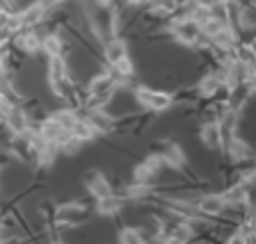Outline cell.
Returning <instances> with one entry per match:
<instances>
[{
    "mask_svg": "<svg viewBox=\"0 0 256 244\" xmlns=\"http://www.w3.org/2000/svg\"><path fill=\"white\" fill-rule=\"evenodd\" d=\"M133 98L138 101V105L142 107V110L154 112V114L167 112L176 103V96L172 94V91H160V89H154V87H146V85H135Z\"/></svg>",
    "mask_w": 256,
    "mask_h": 244,
    "instance_id": "obj_1",
    "label": "cell"
},
{
    "mask_svg": "<svg viewBox=\"0 0 256 244\" xmlns=\"http://www.w3.org/2000/svg\"><path fill=\"white\" fill-rule=\"evenodd\" d=\"M156 153L162 158V162H165L167 169H174V171H181L188 167V155H186V149H183L181 144L172 142V139H167V142H158V146H156Z\"/></svg>",
    "mask_w": 256,
    "mask_h": 244,
    "instance_id": "obj_2",
    "label": "cell"
},
{
    "mask_svg": "<svg viewBox=\"0 0 256 244\" xmlns=\"http://www.w3.org/2000/svg\"><path fill=\"white\" fill-rule=\"evenodd\" d=\"M2 126H5V130L10 135H23L32 128V121H30V117H28V112L21 107V103H16V105L7 107Z\"/></svg>",
    "mask_w": 256,
    "mask_h": 244,
    "instance_id": "obj_3",
    "label": "cell"
},
{
    "mask_svg": "<svg viewBox=\"0 0 256 244\" xmlns=\"http://www.w3.org/2000/svg\"><path fill=\"white\" fill-rule=\"evenodd\" d=\"M10 43L16 50H21L23 55L42 53V34L37 32V27H28V30L14 32V37H12Z\"/></svg>",
    "mask_w": 256,
    "mask_h": 244,
    "instance_id": "obj_4",
    "label": "cell"
},
{
    "mask_svg": "<svg viewBox=\"0 0 256 244\" xmlns=\"http://www.w3.org/2000/svg\"><path fill=\"white\" fill-rule=\"evenodd\" d=\"M194 206H197V210L206 219L222 217V215L226 213V201L222 199V192H208V194H202V197L194 201Z\"/></svg>",
    "mask_w": 256,
    "mask_h": 244,
    "instance_id": "obj_5",
    "label": "cell"
},
{
    "mask_svg": "<svg viewBox=\"0 0 256 244\" xmlns=\"http://www.w3.org/2000/svg\"><path fill=\"white\" fill-rule=\"evenodd\" d=\"M222 149H224V153L229 155L231 162H236V165H242V162H250L252 160V146L238 133L224 139Z\"/></svg>",
    "mask_w": 256,
    "mask_h": 244,
    "instance_id": "obj_6",
    "label": "cell"
},
{
    "mask_svg": "<svg viewBox=\"0 0 256 244\" xmlns=\"http://www.w3.org/2000/svg\"><path fill=\"white\" fill-rule=\"evenodd\" d=\"M82 181H85V187H87V192L92 194V199H101V197H108V194L114 192L110 178H108L103 171H98V169H90Z\"/></svg>",
    "mask_w": 256,
    "mask_h": 244,
    "instance_id": "obj_7",
    "label": "cell"
},
{
    "mask_svg": "<svg viewBox=\"0 0 256 244\" xmlns=\"http://www.w3.org/2000/svg\"><path fill=\"white\" fill-rule=\"evenodd\" d=\"M48 9L39 2V0H32L30 5H26L21 11H16L18 16V30H28V27H37L44 23Z\"/></svg>",
    "mask_w": 256,
    "mask_h": 244,
    "instance_id": "obj_8",
    "label": "cell"
},
{
    "mask_svg": "<svg viewBox=\"0 0 256 244\" xmlns=\"http://www.w3.org/2000/svg\"><path fill=\"white\" fill-rule=\"evenodd\" d=\"M199 142H202L208 151L222 149V133H220L218 119H206V121H202V126H199Z\"/></svg>",
    "mask_w": 256,
    "mask_h": 244,
    "instance_id": "obj_9",
    "label": "cell"
},
{
    "mask_svg": "<svg viewBox=\"0 0 256 244\" xmlns=\"http://www.w3.org/2000/svg\"><path fill=\"white\" fill-rule=\"evenodd\" d=\"M124 206H126V201L117 192H112V194L101 199H94V213L101 215V217H114V215H119L124 210Z\"/></svg>",
    "mask_w": 256,
    "mask_h": 244,
    "instance_id": "obj_10",
    "label": "cell"
},
{
    "mask_svg": "<svg viewBox=\"0 0 256 244\" xmlns=\"http://www.w3.org/2000/svg\"><path fill=\"white\" fill-rule=\"evenodd\" d=\"M101 46H103V55H106L108 66L114 64L117 59H122L124 55H128V43L122 37H108V39H103Z\"/></svg>",
    "mask_w": 256,
    "mask_h": 244,
    "instance_id": "obj_11",
    "label": "cell"
},
{
    "mask_svg": "<svg viewBox=\"0 0 256 244\" xmlns=\"http://www.w3.org/2000/svg\"><path fill=\"white\" fill-rule=\"evenodd\" d=\"M42 53L46 57H60L66 53V41L60 32H48L42 37Z\"/></svg>",
    "mask_w": 256,
    "mask_h": 244,
    "instance_id": "obj_12",
    "label": "cell"
},
{
    "mask_svg": "<svg viewBox=\"0 0 256 244\" xmlns=\"http://www.w3.org/2000/svg\"><path fill=\"white\" fill-rule=\"evenodd\" d=\"M69 133L74 135L76 139H80L82 144H87V142H94L96 137H98V133L94 130V126H92L90 121H87L82 114L78 112V117H76V121L69 126Z\"/></svg>",
    "mask_w": 256,
    "mask_h": 244,
    "instance_id": "obj_13",
    "label": "cell"
},
{
    "mask_svg": "<svg viewBox=\"0 0 256 244\" xmlns=\"http://www.w3.org/2000/svg\"><path fill=\"white\" fill-rule=\"evenodd\" d=\"M122 197H124V201H133V203L146 201V199L154 197V185H144V183H130V185L124 187Z\"/></svg>",
    "mask_w": 256,
    "mask_h": 244,
    "instance_id": "obj_14",
    "label": "cell"
},
{
    "mask_svg": "<svg viewBox=\"0 0 256 244\" xmlns=\"http://www.w3.org/2000/svg\"><path fill=\"white\" fill-rule=\"evenodd\" d=\"M117 240L122 244H142L146 240H154V235H149L142 226H122L117 233Z\"/></svg>",
    "mask_w": 256,
    "mask_h": 244,
    "instance_id": "obj_15",
    "label": "cell"
},
{
    "mask_svg": "<svg viewBox=\"0 0 256 244\" xmlns=\"http://www.w3.org/2000/svg\"><path fill=\"white\" fill-rule=\"evenodd\" d=\"M156 171L151 169L146 162H140V165H135V169H133V183H144V185H154V181H156Z\"/></svg>",
    "mask_w": 256,
    "mask_h": 244,
    "instance_id": "obj_16",
    "label": "cell"
},
{
    "mask_svg": "<svg viewBox=\"0 0 256 244\" xmlns=\"http://www.w3.org/2000/svg\"><path fill=\"white\" fill-rule=\"evenodd\" d=\"M39 2H42V5L46 7L48 11H50V9H58V7H62L66 0H39Z\"/></svg>",
    "mask_w": 256,
    "mask_h": 244,
    "instance_id": "obj_17",
    "label": "cell"
},
{
    "mask_svg": "<svg viewBox=\"0 0 256 244\" xmlns=\"http://www.w3.org/2000/svg\"><path fill=\"white\" fill-rule=\"evenodd\" d=\"M7 107H10V103L0 96V123H2V119H5V112H7Z\"/></svg>",
    "mask_w": 256,
    "mask_h": 244,
    "instance_id": "obj_18",
    "label": "cell"
},
{
    "mask_svg": "<svg viewBox=\"0 0 256 244\" xmlns=\"http://www.w3.org/2000/svg\"><path fill=\"white\" fill-rule=\"evenodd\" d=\"M146 0H126V5H130V7H142Z\"/></svg>",
    "mask_w": 256,
    "mask_h": 244,
    "instance_id": "obj_19",
    "label": "cell"
},
{
    "mask_svg": "<svg viewBox=\"0 0 256 244\" xmlns=\"http://www.w3.org/2000/svg\"><path fill=\"white\" fill-rule=\"evenodd\" d=\"M2 231H5V222H2V217H0V235H2Z\"/></svg>",
    "mask_w": 256,
    "mask_h": 244,
    "instance_id": "obj_20",
    "label": "cell"
}]
</instances>
